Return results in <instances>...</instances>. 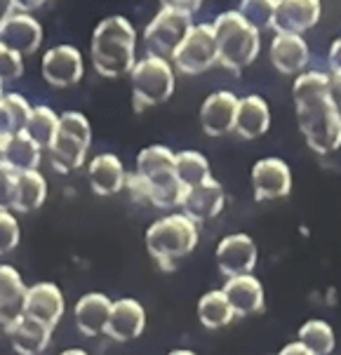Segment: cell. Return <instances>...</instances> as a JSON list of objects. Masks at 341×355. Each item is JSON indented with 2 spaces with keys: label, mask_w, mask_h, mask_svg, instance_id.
I'll use <instances>...</instances> for the list:
<instances>
[{
  "label": "cell",
  "mask_w": 341,
  "mask_h": 355,
  "mask_svg": "<svg viewBox=\"0 0 341 355\" xmlns=\"http://www.w3.org/2000/svg\"><path fill=\"white\" fill-rule=\"evenodd\" d=\"M64 311H67L64 294L57 285H52V282H38V285H31L26 290L21 315L31 318V320H38V322H43L45 327L55 329V324L62 320Z\"/></svg>",
  "instance_id": "13"
},
{
  "label": "cell",
  "mask_w": 341,
  "mask_h": 355,
  "mask_svg": "<svg viewBox=\"0 0 341 355\" xmlns=\"http://www.w3.org/2000/svg\"><path fill=\"white\" fill-rule=\"evenodd\" d=\"M113 302L101 292H89L85 297L78 299L76 304V324L80 329V334L85 336H97L106 334V324H109Z\"/></svg>",
  "instance_id": "23"
},
{
  "label": "cell",
  "mask_w": 341,
  "mask_h": 355,
  "mask_svg": "<svg viewBox=\"0 0 341 355\" xmlns=\"http://www.w3.org/2000/svg\"><path fill=\"white\" fill-rule=\"evenodd\" d=\"M172 64L184 76H200L219 64L217 38H214L212 24H193V28L186 33L184 43L172 57Z\"/></svg>",
  "instance_id": "9"
},
{
  "label": "cell",
  "mask_w": 341,
  "mask_h": 355,
  "mask_svg": "<svg viewBox=\"0 0 341 355\" xmlns=\"http://www.w3.org/2000/svg\"><path fill=\"white\" fill-rule=\"evenodd\" d=\"M330 85H332V97L337 99L341 106V73L339 71H330Z\"/></svg>",
  "instance_id": "40"
},
{
  "label": "cell",
  "mask_w": 341,
  "mask_h": 355,
  "mask_svg": "<svg viewBox=\"0 0 341 355\" xmlns=\"http://www.w3.org/2000/svg\"><path fill=\"white\" fill-rule=\"evenodd\" d=\"M146 327V311L137 299H118L111 306L109 324H106V334L116 341H132L141 336Z\"/></svg>",
  "instance_id": "19"
},
{
  "label": "cell",
  "mask_w": 341,
  "mask_h": 355,
  "mask_svg": "<svg viewBox=\"0 0 341 355\" xmlns=\"http://www.w3.org/2000/svg\"><path fill=\"white\" fill-rule=\"evenodd\" d=\"M278 355H313V351H311L308 346H304L301 341L297 339V341H292V344H287Z\"/></svg>",
  "instance_id": "39"
},
{
  "label": "cell",
  "mask_w": 341,
  "mask_h": 355,
  "mask_svg": "<svg viewBox=\"0 0 341 355\" xmlns=\"http://www.w3.org/2000/svg\"><path fill=\"white\" fill-rule=\"evenodd\" d=\"M87 179L89 186L97 196H116L118 191L125 189L128 174L118 155L113 153H101L97 158L89 160L87 165Z\"/></svg>",
  "instance_id": "21"
},
{
  "label": "cell",
  "mask_w": 341,
  "mask_h": 355,
  "mask_svg": "<svg viewBox=\"0 0 341 355\" xmlns=\"http://www.w3.org/2000/svg\"><path fill=\"white\" fill-rule=\"evenodd\" d=\"M137 33L125 17H106L97 24L89 40L92 66L104 78H121L132 73L137 59Z\"/></svg>",
  "instance_id": "3"
},
{
  "label": "cell",
  "mask_w": 341,
  "mask_h": 355,
  "mask_svg": "<svg viewBox=\"0 0 341 355\" xmlns=\"http://www.w3.org/2000/svg\"><path fill=\"white\" fill-rule=\"evenodd\" d=\"M292 97L297 106V120L308 148L320 155H330L341 148V106L332 97L330 73L304 71L295 78Z\"/></svg>",
  "instance_id": "1"
},
{
  "label": "cell",
  "mask_w": 341,
  "mask_h": 355,
  "mask_svg": "<svg viewBox=\"0 0 341 355\" xmlns=\"http://www.w3.org/2000/svg\"><path fill=\"white\" fill-rule=\"evenodd\" d=\"M26 290L28 287L24 285L19 270L15 266H8V263H0V306L10 311L12 315H19Z\"/></svg>",
  "instance_id": "31"
},
{
  "label": "cell",
  "mask_w": 341,
  "mask_h": 355,
  "mask_svg": "<svg viewBox=\"0 0 341 355\" xmlns=\"http://www.w3.org/2000/svg\"><path fill=\"white\" fill-rule=\"evenodd\" d=\"M238 99L229 89L214 92L202 101L200 106V125L202 132L209 137H224L236 130V116H238Z\"/></svg>",
  "instance_id": "17"
},
{
  "label": "cell",
  "mask_w": 341,
  "mask_h": 355,
  "mask_svg": "<svg viewBox=\"0 0 341 355\" xmlns=\"http://www.w3.org/2000/svg\"><path fill=\"white\" fill-rule=\"evenodd\" d=\"M275 5H278V0H241L238 12L243 15L245 21L252 24L261 33L264 28H273Z\"/></svg>",
  "instance_id": "33"
},
{
  "label": "cell",
  "mask_w": 341,
  "mask_h": 355,
  "mask_svg": "<svg viewBox=\"0 0 341 355\" xmlns=\"http://www.w3.org/2000/svg\"><path fill=\"white\" fill-rule=\"evenodd\" d=\"M233 318H236V313H233L224 290H209L200 297L198 320L202 322L205 329H221V327H226Z\"/></svg>",
  "instance_id": "28"
},
{
  "label": "cell",
  "mask_w": 341,
  "mask_h": 355,
  "mask_svg": "<svg viewBox=\"0 0 341 355\" xmlns=\"http://www.w3.org/2000/svg\"><path fill=\"white\" fill-rule=\"evenodd\" d=\"M17 182H19V172L12 170L5 162H0V212H12L15 209Z\"/></svg>",
  "instance_id": "34"
},
{
  "label": "cell",
  "mask_w": 341,
  "mask_h": 355,
  "mask_svg": "<svg viewBox=\"0 0 341 355\" xmlns=\"http://www.w3.org/2000/svg\"><path fill=\"white\" fill-rule=\"evenodd\" d=\"M19 221L12 212H0V257L19 245Z\"/></svg>",
  "instance_id": "35"
},
{
  "label": "cell",
  "mask_w": 341,
  "mask_h": 355,
  "mask_svg": "<svg viewBox=\"0 0 341 355\" xmlns=\"http://www.w3.org/2000/svg\"><path fill=\"white\" fill-rule=\"evenodd\" d=\"M175 174L184 189H193L212 177L207 158L198 151H179L175 160Z\"/></svg>",
  "instance_id": "30"
},
{
  "label": "cell",
  "mask_w": 341,
  "mask_h": 355,
  "mask_svg": "<svg viewBox=\"0 0 341 355\" xmlns=\"http://www.w3.org/2000/svg\"><path fill=\"white\" fill-rule=\"evenodd\" d=\"M252 189L259 202L280 200L292 191V170L283 158H261L252 167Z\"/></svg>",
  "instance_id": "11"
},
{
  "label": "cell",
  "mask_w": 341,
  "mask_h": 355,
  "mask_svg": "<svg viewBox=\"0 0 341 355\" xmlns=\"http://www.w3.org/2000/svg\"><path fill=\"white\" fill-rule=\"evenodd\" d=\"M320 0H278L273 17L275 33H306L320 19Z\"/></svg>",
  "instance_id": "16"
},
{
  "label": "cell",
  "mask_w": 341,
  "mask_h": 355,
  "mask_svg": "<svg viewBox=\"0 0 341 355\" xmlns=\"http://www.w3.org/2000/svg\"><path fill=\"white\" fill-rule=\"evenodd\" d=\"M40 155L43 148L38 146L33 139H28L26 135H15L10 139L0 144V162L10 165L17 172H33L40 165Z\"/></svg>",
  "instance_id": "25"
},
{
  "label": "cell",
  "mask_w": 341,
  "mask_h": 355,
  "mask_svg": "<svg viewBox=\"0 0 341 355\" xmlns=\"http://www.w3.org/2000/svg\"><path fill=\"white\" fill-rule=\"evenodd\" d=\"M299 341L308 346L313 355H330L334 351V344H337V336H334L330 322L313 318L299 327Z\"/></svg>",
  "instance_id": "32"
},
{
  "label": "cell",
  "mask_w": 341,
  "mask_h": 355,
  "mask_svg": "<svg viewBox=\"0 0 341 355\" xmlns=\"http://www.w3.org/2000/svg\"><path fill=\"white\" fill-rule=\"evenodd\" d=\"M224 294L229 299L231 309L236 315H254V313L264 311V285L259 282V278L250 275H238V278H229L224 282Z\"/></svg>",
  "instance_id": "20"
},
{
  "label": "cell",
  "mask_w": 341,
  "mask_h": 355,
  "mask_svg": "<svg viewBox=\"0 0 341 355\" xmlns=\"http://www.w3.org/2000/svg\"><path fill=\"white\" fill-rule=\"evenodd\" d=\"M47 0H15V8L17 12H31V10H38L40 5H45Z\"/></svg>",
  "instance_id": "41"
},
{
  "label": "cell",
  "mask_w": 341,
  "mask_h": 355,
  "mask_svg": "<svg viewBox=\"0 0 341 355\" xmlns=\"http://www.w3.org/2000/svg\"><path fill=\"white\" fill-rule=\"evenodd\" d=\"M62 355H87V353L82 351V348H67V351H64Z\"/></svg>",
  "instance_id": "44"
},
{
  "label": "cell",
  "mask_w": 341,
  "mask_h": 355,
  "mask_svg": "<svg viewBox=\"0 0 341 355\" xmlns=\"http://www.w3.org/2000/svg\"><path fill=\"white\" fill-rule=\"evenodd\" d=\"M132 104L134 111H143L148 106L165 104L172 97L177 85L175 69H172L170 59L146 54L143 59L134 64L132 73Z\"/></svg>",
  "instance_id": "6"
},
{
  "label": "cell",
  "mask_w": 341,
  "mask_h": 355,
  "mask_svg": "<svg viewBox=\"0 0 341 355\" xmlns=\"http://www.w3.org/2000/svg\"><path fill=\"white\" fill-rule=\"evenodd\" d=\"M271 128V108L266 99L259 94H247L238 101V116H236V135L243 139H259Z\"/></svg>",
  "instance_id": "22"
},
{
  "label": "cell",
  "mask_w": 341,
  "mask_h": 355,
  "mask_svg": "<svg viewBox=\"0 0 341 355\" xmlns=\"http://www.w3.org/2000/svg\"><path fill=\"white\" fill-rule=\"evenodd\" d=\"M33 106L21 94H3L0 97V144L15 135H21Z\"/></svg>",
  "instance_id": "26"
},
{
  "label": "cell",
  "mask_w": 341,
  "mask_h": 355,
  "mask_svg": "<svg viewBox=\"0 0 341 355\" xmlns=\"http://www.w3.org/2000/svg\"><path fill=\"white\" fill-rule=\"evenodd\" d=\"M52 329L26 315H17L8 329V339L19 355H40L50 344Z\"/></svg>",
  "instance_id": "24"
},
{
  "label": "cell",
  "mask_w": 341,
  "mask_h": 355,
  "mask_svg": "<svg viewBox=\"0 0 341 355\" xmlns=\"http://www.w3.org/2000/svg\"><path fill=\"white\" fill-rule=\"evenodd\" d=\"M167 355H195L193 351H186V348H175L172 353H167Z\"/></svg>",
  "instance_id": "45"
},
{
  "label": "cell",
  "mask_w": 341,
  "mask_h": 355,
  "mask_svg": "<svg viewBox=\"0 0 341 355\" xmlns=\"http://www.w3.org/2000/svg\"><path fill=\"white\" fill-rule=\"evenodd\" d=\"M89 144H92V128L89 120L78 111H67L59 116V130L50 146L52 165L59 172H73L85 165Z\"/></svg>",
  "instance_id": "7"
},
{
  "label": "cell",
  "mask_w": 341,
  "mask_h": 355,
  "mask_svg": "<svg viewBox=\"0 0 341 355\" xmlns=\"http://www.w3.org/2000/svg\"><path fill=\"white\" fill-rule=\"evenodd\" d=\"M57 130H59L57 113L47 106H33L31 116L26 120V128H24V135L28 139H33L40 148H50L57 137Z\"/></svg>",
  "instance_id": "29"
},
{
  "label": "cell",
  "mask_w": 341,
  "mask_h": 355,
  "mask_svg": "<svg viewBox=\"0 0 341 355\" xmlns=\"http://www.w3.org/2000/svg\"><path fill=\"white\" fill-rule=\"evenodd\" d=\"M146 250L163 268H175L179 259L189 257L200 240L198 224L186 214L172 212L155 219L146 228Z\"/></svg>",
  "instance_id": "5"
},
{
  "label": "cell",
  "mask_w": 341,
  "mask_h": 355,
  "mask_svg": "<svg viewBox=\"0 0 341 355\" xmlns=\"http://www.w3.org/2000/svg\"><path fill=\"white\" fill-rule=\"evenodd\" d=\"M0 97H3V83H0Z\"/></svg>",
  "instance_id": "46"
},
{
  "label": "cell",
  "mask_w": 341,
  "mask_h": 355,
  "mask_svg": "<svg viewBox=\"0 0 341 355\" xmlns=\"http://www.w3.org/2000/svg\"><path fill=\"white\" fill-rule=\"evenodd\" d=\"M15 318L17 315H12L10 311H5L3 306H0V336H8V329H10V324Z\"/></svg>",
  "instance_id": "42"
},
{
  "label": "cell",
  "mask_w": 341,
  "mask_h": 355,
  "mask_svg": "<svg viewBox=\"0 0 341 355\" xmlns=\"http://www.w3.org/2000/svg\"><path fill=\"white\" fill-rule=\"evenodd\" d=\"M165 10H177V12H186V15H195L200 10L202 0H160Z\"/></svg>",
  "instance_id": "37"
},
{
  "label": "cell",
  "mask_w": 341,
  "mask_h": 355,
  "mask_svg": "<svg viewBox=\"0 0 341 355\" xmlns=\"http://www.w3.org/2000/svg\"><path fill=\"white\" fill-rule=\"evenodd\" d=\"M47 198V182L38 170L33 172H19L17 182V196H15V212L28 214L38 209Z\"/></svg>",
  "instance_id": "27"
},
{
  "label": "cell",
  "mask_w": 341,
  "mask_h": 355,
  "mask_svg": "<svg viewBox=\"0 0 341 355\" xmlns=\"http://www.w3.org/2000/svg\"><path fill=\"white\" fill-rule=\"evenodd\" d=\"M214 38H217L219 64L231 73H241L259 57L261 50V33L252 24L243 19L238 10L221 12L212 24Z\"/></svg>",
  "instance_id": "4"
},
{
  "label": "cell",
  "mask_w": 341,
  "mask_h": 355,
  "mask_svg": "<svg viewBox=\"0 0 341 355\" xmlns=\"http://www.w3.org/2000/svg\"><path fill=\"white\" fill-rule=\"evenodd\" d=\"M175 160L177 153L167 146H146L137 155V167L132 174H128L125 189L137 202H148L158 209L179 207L186 189L175 174Z\"/></svg>",
  "instance_id": "2"
},
{
  "label": "cell",
  "mask_w": 341,
  "mask_h": 355,
  "mask_svg": "<svg viewBox=\"0 0 341 355\" xmlns=\"http://www.w3.org/2000/svg\"><path fill=\"white\" fill-rule=\"evenodd\" d=\"M327 64H330V71H339L341 73V38H337L327 52Z\"/></svg>",
  "instance_id": "38"
},
{
  "label": "cell",
  "mask_w": 341,
  "mask_h": 355,
  "mask_svg": "<svg viewBox=\"0 0 341 355\" xmlns=\"http://www.w3.org/2000/svg\"><path fill=\"white\" fill-rule=\"evenodd\" d=\"M43 78L52 87H73L85 73L82 54L73 45H57L43 54Z\"/></svg>",
  "instance_id": "12"
},
{
  "label": "cell",
  "mask_w": 341,
  "mask_h": 355,
  "mask_svg": "<svg viewBox=\"0 0 341 355\" xmlns=\"http://www.w3.org/2000/svg\"><path fill=\"white\" fill-rule=\"evenodd\" d=\"M268 59L278 73L301 76L311 59L308 43L304 40V35L297 33H275L268 45Z\"/></svg>",
  "instance_id": "15"
},
{
  "label": "cell",
  "mask_w": 341,
  "mask_h": 355,
  "mask_svg": "<svg viewBox=\"0 0 341 355\" xmlns=\"http://www.w3.org/2000/svg\"><path fill=\"white\" fill-rule=\"evenodd\" d=\"M17 12L15 0H0V24H3L8 17H12Z\"/></svg>",
  "instance_id": "43"
},
{
  "label": "cell",
  "mask_w": 341,
  "mask_h": 355,
  "mask_svg": "<svg viewBox=\"0 0 341 355\" xmlns=\"http://www.w3.org/2000/svg\"><path fill=\"white\" fill-rule=\"evenodd\" d=\"M0 43L17 54H33L43 43V26L26 12H15L0 24Z\"/></svg>",
  "instance_id": "18"
},
{
  "label": "cell",
  "mask_w": 341,
  "mask_h": 355,
  "mask_svg": "<svg viewBox=\"0 0 341 355\" xmlns=\"http://www.w3.org/2000/svg\"><path fill=\"white\" fill-rule=\"evenodd\" d=\"M256 243L247 233H231V236L221 238L214 252L217 266L221 273L229 278H238V275H250L256 266Z\"/></svg>",
  "instance_id": "10"
},
{
  "label": "cell",
  "mask_w": 341,
  "mask_h": 355,
  "mask_svg": "<svg viewBox=\"0 0 341 355\" xmlns=\"http://www.w3.org/2000/svg\"><path fill=\"white\" fill-rule=\"evenodd\" d=\"M24 73L21 54L0 43V83H12Z\"/></svg>",
  "instance_id": "36"
},
{
  "label": "cell",
  "mask_w": 341,
  "mask_h": 355,
  "mask_svg": "<svg viewBox=\"0 0 341 355\" xmlns=\"http://www.w3.org/2000/svg\"><path fill=\"white\" fill-rule=\"evenodd\" d=\"M191 28H193V15L160 8L158 15L143 28V43L155 57L172 59Z\"/></svg>",
  "instance_id": "8"
},
{
  "label": "cell",
  "mask_w": 341,
  "mask_h": 355,
  "mask_svg": "<svg viewBox=\"0 0 341 355\" xmlns=\"http://www.w3.org/2000/svg\"><path fill=\"white\" fill-rule=\"evenodd\" d=\"M224 202H226L224 186L214 177H209L207 182L184 191V198L179 207H182V214H186L191 221L202 224V221H209V219H214V216H219L221 209H224Z\"/></svg>",
  "instance_id": "14"
}]
</instances>
